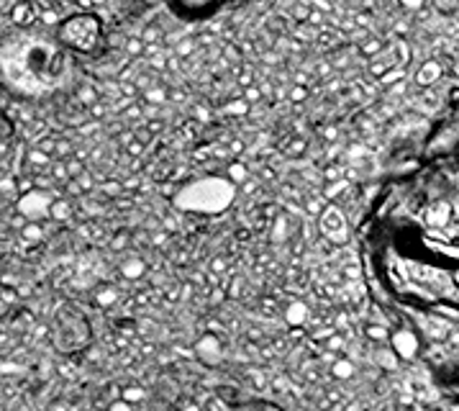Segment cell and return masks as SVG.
Here are the masks:
<instances>
[{"mask_svg": "<svg viewBox=\"0 0 459 411\" xmlns=\"http://www.w3.org/2000/svg\"><path fill=\"white\" fill-rule=\"evenodd\" d=\"M72 67V54L39 23L0 39V82L18 98H52L67 88Z\"/></svg>", "mask_w": 459, "mask_h": 411, "instance_id": "cell-1", "label": "cell"}, {"mask_svg": "<svg viewBox=\"0 0 459 411\" xmlns=\"http://www.w3.org/2000/svg\"><path fill=\"white\" fill-rule=\"evenodd\" d=\"M54 39L60 41L62 49L72 54V57H90L95 60L105 52V26L103 18L93 11H74L67 13L57 29Z\"/></svg>", "mask_w": 459, "mask_h": 411, "instance_id": "cell-2", "label": "cell"}, {"mask_svg": "<svg viewBox=\"0 0 459 411\" xmlns=\"http://www.w3.org/2000/svg\"><path fill=\"white\" fill-rule=\"evenodd\" d=\"M90 342V324L82 311L65 306L54 316V344L60 352H77Z\"/></svg>", "mask_w": 459, "mask_h": 411, "instance_id": "cell-3", "label": "cell"}, {"mask_svg": "<svg viewBox=\"0 0 459 411\" xmlns=\"http://www.w3.org/2000/svg\"><path fill=\"white\" fill-rule=\"evenodd\" d=\"M164 6L180 23H211L223 11L226 0H164Z\"/></svg>", "mask_w": 459, "mask_h": 411, "instance_id": "cell-4", "label": "cell"}, {"mask_svg": "<svg viewBox=\"0 0 459 411\" xmlns=\"http://www.w3.org/2000/svg\"><path fill=\"white\" fill-rule=\"evenodd\" d=\"M206 411H285L280 404L267 401V398H249V396H231L226 391H218L208 398Z\"/></svg>", "mask_w": 459, "mask_h": 411, "instance_id": "cell-5", "label": "cell"}, {"mask_svg": "<svg viewBox=\"0 0 459 411\" xmlns=\"http://www.w3.org/2000/svg\"><path fill=\"white\" fill-rule=\"evenodd\" d=\"M8 21L15 29H31L39 23V3L36 0H15L8 11Z\"/></svg>", "mask_w": 459, "mask_h": 411, "instance_id": "cell-6", "label": "cell"}, {"mask_svg": "<svg viewBox=\"0 0 459 411\" xmlns=\"http://www.w3.org/2000/svg\"><path fill=\"white\" fill-rule=\"evenodd\" d=\"M321 232L333 242H344V237H347L344 234L347 232V221H344V214L336 206H328V209L321 211Z\"/></svg>", "mask_w": 459, "mask_h": 411, "instance_id": "cell-7", "label": "cell"}, {"mask_svg": "<svg viewBox=\"0 0 459 411\" xmlns=\"http://www.w3.org/2000/svg\"><path fill=\"white\" fill-rule=\"evenodd\" d=\"M441 65H439L437 60H429L423 62L421 67H418V72H415V85H421V88H431L434 82H439V77H441Z\"/></svg>", "mask_w": 459, "mask_h": 411, "instance_id": "cell-8", "label": "cell"}, {"mask_svg": "<svg viewBox=\"0 0 459 411\" xmlns=\"http://www.w3.org/2000/svg\"><path fill=\"white\" fill-rule=\"evenodd\" d=\"M390 67H395V57H393V52H390V46L382 49L378 57H372L370 60V75L372 77H382Z\"/></svg>", "mask_w": 459, "mask_h": 411, "instance_id": "cell-9", "label": "cell"}, {"mask_svg": "<svg viewBox=\"0 0 459 411\" xmlns=\"http://www.w3.org/2000/svg\"><path fill=\"white\" fill-rule=\"evenodd\" d=\"M74 100H77L82 108H90L93 103H98V100H100V88H95L93 82L77 85V88H74Z\"/></svg>", "mask_w": 459, "mask_h": 411, "instance_id": "cell-10", "label": "cell"}, {"mask_svg": "<svg viewBox=\"0 0 459 411\" xmlns=\"http://www.w3.org/2000/svg\"><path fill=\"white\" fill-rule=\"evenodd\" d=\"M141 96H144V100H147V103L157 105V108H159V105H164V103H170V88H164L162 82H152V85H149V88L141 93Z\"/></svg>", "mask_w": 459, "mask_h": 411, "instance_id": "cell-11", "label": "cell"}, {"mask_svg": "<svg viewBox=\"0 0 459 411\" xmlns=\"http://www.w3.org/2000/svg\"><path fill=\"white\" fill-rule=\"evenodd\" d=\"M226 178L239 188L241 183H246V180L252 178V175H249V167H246L241 159H234V162H229V167H226Z\"/></svg>", "mask_w": 459, "mask_h": 411, "instance_id": "cell-12", "label": "cell"}, {"mask_svg": "<svg viewBox=\"0 0 459 411\" xmlns=\"http://www.w3.org/2000/svg\"><path fill=\"white\" fill-rule=\"evenodd\" d=\"M69 216H72V203H69V198H54L52 206H49V218L67 221Z\"/></svg>", "mask_w": 459, "mask_h": 411, "instance_id": "cell-13", "label": "cell"}, {"mask_svg": "<svg viewBox=\"0 0 459 411\" xmlns=\"http://www.w3.org/2000/svg\"><path fill=\"white\" fill-rule=\"evenodd\" d=\"M195 49H198V41H195V37H182L178 44L172 46V54H175L178 60L185 62V60H190V57H193Z\"/></svg>", "mask_w": 459, "mask_h": 411, "instance_id": "cell-14", "label": "cell"}, {"mask_svg": "<svg viewBox=\"0 0 459 411\" xmlns=\"http://www.w3.org/2000/svg\"><path fill=\"white\" fill-rule=\"evenodd\" d=\"M141 41L144 44H162L164 41V31H162V26L159 23H147L144 26V31H141Z\"/></svg>", "mask_w": 459, "mask_h": 411, "instance_id": "cell-15", "label": "cell"}, {"mask_svg": "<svg viewBox=\"0 0 459 411\" xmlns=\"http://www.w3.org/2000/svg\"><path fill=\"white\" fill-rule=\"evenodd\" d=\"M382 49H385V41H382L380 37L364 39L362 44H359V54H362V57H370V60H372V57H378Z\"/></svg>", "mask_w": 459, "mask_h": 411, "instance_id": "cell-16", "label": "cell"}, {"mask_svg": "<svg viewBox=\"0 0 459 411\" xmlns=\"http://www.w3.org/2000/svg\"><path fill=\"white\" fill-rule=\"evenodd\" d=\"M403 80H406V67H398V65L387 70L382 77H378V82L382 88H393V85H398V82H403Z\"/></svg>", "mask_w": 459, "mask_h": 411, "instance_id": "cell-17", "label": "cell"}, {"mask_svg": "<svg viewBox=\"0 0 459 411\" xmlns=\"http://www.w3.org/2000/svg\"><path fill=\"white\" fill-rule=\"evenodd\" d=\"M124 52H126L128 60H141V54H144V41H141L139 37H126Z\"/></svg>", "mask_w": 459, "mask_h": 411, "instance_id": "cell-18", "label": "cell"}, {"mask_svg": "<svg viewBox=\"0 0 459 411\" xmlns=\"http://www.w3.org/2000/svg\"><path fill=\"white\" fill-rule=\"evenodd\" d=\"M223 111L229 113V116H249V103H246L244 98H237V100H229V103L223 105Z\"/></svg>", "mask_w": 459, "mask_h": 411, "instance_id": "cell-19", "label": "cell"}, {"mask_svg": "<svg viewBox=\"0 0 459 411\" xmlns=\"http://www.w3.org/2000/svg\"><path fill=\"white\" fill-rule=\"evenodd\" d=\"M167 57H170L167 49H162L159 54H152V57L147 60L149 70H152V72H164V70H167Z\"/></svg>", "mask_w": 459, "mask_h": 411, "instance_id": "cell-20", "label": "cell"}, {"mask_svg": "<svg viewBox=\"0 0 459 411\" xmlns=\"http://www.w3.org/2000/svg\"><path fill=\"white\" fill-rule=\"evenodd\" d=\"M308 96H311L308 85H298V82H293V85L288 88V98L293 100V103H303V100H308Z\"/></svg>", "mask_w": 459, "mask_h": 411, "instance_id": "cell-21", "label": "cell"}, {"mask_svg": "<svg viewBox=\"0 0 459 411\" xmlns=\"http://www.w3.org/2000/svg\"><path fill=\"white\" fill-rule=\"evenodd\" d=\"M305 150H308V139H303V136H295V139H290V142H288V150H285V155H288V157H300Z\"/></svg>", "mask_w": 459, "mask_h": 411, "instance_id": "cell-22", "label": "cell"}, {"mask_svg": "<svg viewBox=\"0 0 459 411\" xmlns=\"http://www.w3.org/2000/svg\"><path fill=\"white\" fill-rule=\"evenodd\" d=\"M241 98H244L246 103L252 105V103H260L262 100V90H260V85L257 82H252V85H246L244 90H241Z\"/></svg>", "mask_w": 459, "mask_h": 411, "instance_id": "cell-23", "label": "cell"}, {"mask_svg": "<svg viewBox=\"0 0 459 411\" xmlns=\"http://www.w3.org/2000/svg\"><path fill=\"white\" fill-rule=\"evenodd\" d=\"M85 111H88V116L93 121H100V119H105V116H108V105H105L103 100H98V103H93L90 108H85Z\"/></svg>", "mask_w": 459, "mask_h": 411, "instance_id": "cell-24", "label": "cell"}, {"mask_svg": "<svg viewBox=\"0 0 459 411\" xmlns=\"http://www.w3.org/2000/svg\"><path fill=\"white\" fill-rule=\"evenodd\" d=\"M139 119H144V105L131 103L126 111H124V121H139Z\"/></svg>", "mask_w": 459, "mask_h": 411, "instance_id": "cell-25", "label": "cell"}, {"mask_svg": "<svg viewBox=\"0 0 459 411\" xmlns=\"http://www.w3.org/2000/svg\"><path fill=\"white\" fill-rule=\"evenodd\" d=\"M241 57H244V52H241V49H239L237 44H226V46H223V60L241 62Z\"/></svg>", "mask_w": 459, "mask_h": 411, "instance_id": "cell-26", "label": "cell"}, {"mask_svg": "<svg viewBox=\"0 0 459 411\" xmlns=\"http://www.w3.org/2000/svg\"><path fill=\"white\" fill-rule=\"evenodd\" d=\"M226 150H229V157L239 159V157H241V152H244V142H241V139H234V142H229Z\"/></svg>", "mask_w": 459, "mask_h": 411, "instance_id": "cell-27", "label": "cell"}, {"mask_svg": "<svg viewBox=\"0 0 459 411\" xmlns=\"http://www.w3.org/2000/svg\"><path fill=\"white\" fill-rule=\"evenodd\" d=\"M434 6H437L441 13H452L454 8H457V0H434Z\"/></svg>", "mask_w": 459, "mask_h": 411, "instance_id": "cell-28", "label": "cell"}, {"mask_svg": "<svg viewBox=\"0 0 459 411\" xmlns=\"http://www.w3.org/2000/svg\"><path fill=\"white\" fill-rule=\"evenodd\" d=\"M124 150L131 155V157H141V152H144V142H139V139H133L128 147H124Z\"/></svg>", "mask_w": 459, "mask_h": 411, "instance_id": "cell-29", "label": "cell"}, {"mask_svg": "<svg viewBox=\"0 0 459 411\" xmlns=\"http://www.w3.org/2000/svg\"><path fill=\"white\" fill-rule=\"evenodd\" d=\"M187 100V93L182 88H170V103H182Z\"/></svg>", "mask_w": 459, "mask_h": 411, "instance_id": "cell-30", "label": "cell"}, {"mask_svg": "<svg viewBox=\"0 0 459 411\" xmlns=\"http://www.w3.org/2000/svg\"><path fill=\"white\" fill-rule=\"evenodd\" d=\"M398 3L403 8H408V11H418V8H421L426 0H398Z\"/></svg>", "mask_w": 459, "mask_h": 411, "instance_id": "cell-31", "label": "cell"}, {"mask_svg": "<svg viewBox=\"0 0 459 411\" xmlns=\"http://www.w3.org/2000/svg\"><path fill=\"white\" fill-rule=\"evenodd\" d=\"M324 136H326V139H336V136H339V131H336L333 126H326V129H324Z\"/></svg>", "mask_w": 459, "mask_h": 411, "instance_id": "cell-32", "label": "cell"}, {"mask_svg": "<svg viewBox=\"0 0 459 411\" xmlns=\"http://www.w3.org/2000/svg\"><path fill=\"white\" fill-rule=\"evenodd\" d=\"M328 72H331V65H326V62H324V65H319V77H326Z\"/></svg>", "mask_w": 459, "mask_h": 411, "instance_id": "cell-33", "label": "cell"}, {"mask_svg": "<svg viewBox=\"0 0 459 411\" xmlns=\"http://www.w3.org/2000/svg\"><path fill=\"white\" fill-rule=\"evenodd\" d=\"M108 0H93V8H98V6H105Z\"/></svg>", "mask_w": 459, "mask_h": 411, "instance_id": "cell-34", "label": "cell"}]
</instances>
